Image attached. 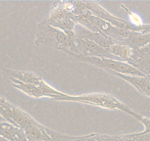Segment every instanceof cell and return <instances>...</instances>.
Segmentation results:
<instances>
[{"label":"cell","instance_id":"cell-1","mask_svg":"<svg viewBox=\"0 0 150 141\" xmlns=\"http://www.w3.org/2000/svg\"><path fill=\"white\" fill-rule=\"evenodd\" d=\"M75 38H70L63 31L43 21L38 26L35 44L38 46L58 49L66 53L76 54Z\"/></svg>","mask_w":150,"mask_h":141},{"label":"cell","instance_id":"cell-2","mask_svg":"<svg viewBox=\"0 0 150 141\" xmlns=\"http://www.w3.org/2000/svg\"><path fill=\"white\" fill-rule=\"evenodd\" d=\"M74 20L88 30L110 37L116 41L117 44L126 38L129 32L117 28L110 23L94 16L90 12L77 17Z\"/></svg>","mask_w":150,"mask_h":141},{"label":"cell","instance_id":"cell-3","mask_svg":"<svg viewBox=\"0 0 150 141\" xmlns=\"http://www.w3.org/2000/svg\"><path fill=\"white\" fill-rule=\"evenodd\" d=\"M68 54L75 60L91 63L93 66L105 69L107 71H112L118 74L132 76V77H145L136 68L126 62L121 61L116 59L105 58V57H84L72 53H68Z\"/></svg>","mask_w":150,"mask_h":141},{"label":"cell","instance_id":"cell-4","mask_svg":"<svg viewBox=\"0 0 150 141\" xmlns=\"http://www.w3.org/2000/svg\"><path fill=\"white\" fill-rule=\"evenodd\" d=\"M56 100L88 104L109 110H119L127 114H129L132 110L127 106L117 100L116 98L112 97L110 95L102 94V93H93V94L83 95L78 96H70L65 93L64 96L57 98Z\"/></svg>","mask_w":150,"mask_h":141},{"label":"cell","instance_id":"cell-5","mask_svg":"<svg viewBox=\"0 0 150 141\" xmlns=\"http://www.w3.org/2000/svg\"><path fill=\"white\" fill-rule=\"evenodd\" d=\"M89 12L84 2H58L53 5L52 9L45 21L63 19H74Z\"/></svg>","mask_w":150,"mask_h":141},{"label":"cell","instance_id":"cell-6","mask_svg":"<svg viewBox=\"0 0 150 141\" xmlns=\"http://www.w3.org/2000/svg\"><path fill=\"white\" fill-rule=\"evenodd\" d=\"M0 116L8 123L17 126L23 131L29 125L35 121L30 115L17 108L4 98L0 102Z\"/></svg>","mask_w":150,"mask_h":141},{"label":"cell","instance_id":"cell-7","mask_svg":"<svg viewBox=\"0 0 150 141\" xmlns=\"http://www.w3.org/2000/svg\"><path fill=\"white\" fill-rule=\"evenodd\" d=\"M11 82L13 87L18 90L27 93L30 96L35 98L41 97H49L53 99H57V98L62 97L65 95V93L56 90L54 87L49 85L47 82L43 80L40 85H35L32 84H25L21 82L18 80L10 79Z\"/></svg>","mask_w":150,"mask_h":141},{"label":"cell","instance_id":"cell-8","mask_svg":"<svg viewBox=\"0 0 150 141\" xmlns=\"http://www.w3.org/2000/svg\"><path fill=\"white\" fill-rule=\"evenodd\" d=\"M86 5V8L88 11L91 13L93 16L97 17V18H101L107 22L110 23L112 25L115 26L117 28L121 29V30H126V31H135V32H141V28L136 27L132 25L130 22L125 20L120 19L112 14L110 13L107 11H105L104 8L99 6V5L94 2H84Z\"/></svg>","mask_w":150,"mask_h":141},{"label":"cell","instance_id":"cell-9","mask_svg":"<svg viewBox=\"0 0 150 141\" xmlns=\"http://www.w3.org/2000/svg\"><path fill=\"white\" fill-rule=\"evenodd\" d=\"M74 42L75 48H76L75 54L84 56V57H105V58L118 60L116 57L110 54L108 49L102 48L93 41H88V40L79 39L76 38Z\"/></svg>","mask_w":150,"mask_h":141},{"label":"cell","instance_id":"cell-10","mask_svg":"<svg viewBox=\"0 0 150 141\" xmlns=\"http://www.w3.org/2000/svg\"><path fill=\"white\" fill-rule=\"evenodd\" d=\"M74 33L75 37L77 38L93 41L104 49H108L113 44H117L116 41L110 37L88 30L87 28L79 24H77L76 25Z\"/></svg>","mask_w":150,"mask_h":141},{"label":"cell","instance_id":"cell-11","mask_svg":"<svg viewBox=\"0 0 150 141\" xmlns=\"http://www.w3.org/2000/svg\"><path fill=\"white\" fill-rule=\"evenodd\" d=\"M119 44L127 46L135 51L141 50L150 44V33L129 31L126 38H124Z\"/></svg>","mask_w":150,"mask_h":141},{"label":"cell","instance_id":"cell-12","mask_svg":"<svg viewBox=\"0 0 150 141\" xmlns=\"http://www.w3.org/2000/svg\"><path fill=\"white\" fill-rule=\"evenodd\" d=\"M50 132L51 129L42 126L36 121L24 129L28 141H52Z\"/></svg>","mask_w":150,"mask_h":141},{"label":"cell","instance_id":"cell-13","mask_svg":"<svg viewBox=\"0 0 150 141\" xmlns=\"http://www.w3.org/2000/svg\"><path fill=\"white\" fill-rule=\"evenodd\" d=\"M0 137L8 141H28L22 129L0 119Z\"/></svg>","mask_w":150,"mask_h":141},{"label":"cell","instance_id":"cell-14","mask_svg":"<svg viewBox=\"0 0 150 141\" xmlns=\"http://www.w3.org/2000/svg\"><path fill=\"white\" fill-rule=\"evenodd\" d=\"M113 75L122 79L133 86L141 94L150 97V80L147 77H132L109 71Z\"/></svg>","mask_w":150,"mask_h":141},{"label":"cell","instance_id":"cell-15","mask_svg":"<svg viewBox=\"0 0 150 141\" xmlns=\"http://www.w3.org/2000/svg\"><path fill=\"white\" fill-rule=\"evenodd\" d=\"M5 74L9 79L18 80L25 84H32L35 85H40L43 79L34 73L20 71V70H11V69H4Z\"/></svg>","mask_w":150,"mask_h":141},{"label":"cell","instance_id":"cell-16","mask_svg":"<svg viewBox=\"0 0 150 141\" xmlns=\"http://www.w3.org/2000/svg\"><path fill=\"white\" fill-rule=\"evenodd\" d=\"M111 54L121 61L129 63L132 60L134 50L125 45L115 44L108 49Z\"/></svg>","mask_w":150,"mask_h":141},{"label":"cell","instance_id":"cell-17","mask_svg":"<svg viewBox=\"0 0 150 141\" xmlns=\"http://www.w3.org/2000/svg\"><path fill=\"white\" fill-rule=\"evenodd\" d=\"M47 24L52 27L57 28L58 30L63 31L66 35L72 38H75L74 30L77 23L73 19H63L57 20V21H45Z\"/></svg>","mask_w":150,"mask_h":141},{"label":"cell","instance_id":"cell-18","mask_svg":"<svg viewBox=\"0 0 150 141\" xmlns=\"http://www.w3.org/2000/svg\"><path fill=\"white\" fill-rule=\"evenodd\" d=\"M129 63L136 68L145 77H150V53Z\"/></svg>","mask_w":150,"mask_h":141},{"label":"cell","instance_id":"cell-19","mask_svg":"<svg viewBox=\"0 0 150 141\" xmlns=\"http://www.w3.org/2000/svg\"><path fill=\"white\" fill-rule=\"evenodd\" d=\"M130 116H132V117L135 118V119L140 121L141 123H143V125L145 127V130L142 132H139V135H145V134H150V119L144 117L141 115L138 114V113H135L133 110H131V112L129 113Z\"/></svg>","mask_w":150,"mask_h":141},{"label":"cell","instance_id":"cell-20","mask_svg":"<svg viewBox=\"0 0 150 141\" xmlns=\"http://www.w3.org/2000/svg\"><path fill=\"white\" fill-rule=\"evenodd\" d=\"M121 8H122V9L125 10V11L127 12V13L128 14L129 20H130V23L132 24V25H134L136 27H139V28H141V27H142V26L144 25V24H143L142 19H141V17H140L139 16L137 15V14L135 13L131 12L127 8H126V7H125L124 5H122V4L121 5Z\"/></svg>","mask_w":150,"mask_h":141},{"label":"cell","instance_id":"cell-21","mask_svg":"<svg viewBox=\"0 0 150 141\" xmlns=\"http://www.w3.org/2000/svg\"><path fill=\"white\" fill-rule=\"evenodd\" d=\"M130 135L134 137V141H150V134L139 135L136 133Z\"/></svg>","mask_w":150,"mask_h":141},{"label":"cell","instance_id":"cell-22","mask_svg":"<svg viewBox=\"0 0 150 141\" xmlns=\"http://www.w3.org/2000/svg\"><path fill=\"white\" fill-rule=\"evenodd\" d=\"M141 32L150 33V24H144L141 28Z\"/></svg>","mask_w":150,"mask_h":141},{"label":"cell","instance_id":"cell-23","mask_svg":"<svg viewBox=\"0 0 150 141\" xmlns=\"http://www.w3.org/2000/svg\"><path fill=\"white\" fill-rule=\"evenodd\" d=\"M0 141H8V140H5V138L2 137H0Z\"/></svg>","mask_w":150,"mask_h":141},{"label":"cell","instance_id":"cell-24","mask_svg":"<svg viewBox=\"0 0 150 141\" xmlns=\"http://www.w3.org/2000/svg\"><path fill=\"white\" fill-rule=\"evenodd\" d=\"M2 97H0V102L2 101Z\"/></svg>","mask_w":150,"mask_h":141},{"label":"cell","instance_id":"cell-25","mask_svg":"<svg viewBox=\"0 0 150 141\" xmlns=\"http://www.w3.org/2000/svg\"><path fill=\"white\" fill-rule=\"evenodd\" d=\"M149 77V80H150V77Z\"/></svg>","mask_w":150,"mask_h":141}]
</instances>
